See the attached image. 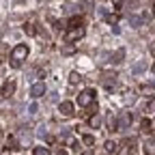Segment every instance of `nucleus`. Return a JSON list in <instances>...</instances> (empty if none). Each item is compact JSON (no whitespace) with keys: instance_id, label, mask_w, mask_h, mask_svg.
Returning <instances> with one entry per match:
<instances>
[{"instance_id":"obj_11","label":"nucleus","mask_w":155,"mask_h":155,"mask_svg":"<svg viewBox=\"0 0 155 155\" xmlns=\"http://www.w3.org/2000/svg\"><path fill=\"white\" fill-rule=\"evenodd\" d=\"M69 26H71V28H82V26H84V17H82V15H73V17L69 19Z\"/></svg>"},{"instance_id":"obj_7","label":"nucleus","mask_w":155,"mask_h":155,"mask_svg":"<svg viewBox=\"0 0 155 155\" xmlns=\"http://www.w3.org/2000/svg\"><path fill=\"white\" fill-rule=\"evenodd\" d=\"M58 112H61L63 116H73V104L71 101H63L61 106H58Z\"/></svg>"},{"instance_id":"obj_25","label":"nucleus","mask_w":155,"mask_h":155,"mask_svg":"<svg viewBox=\"0 0 155 155\" xmlns=\"http://www.w3.org/2000/svg\"><path fill=\"white\" fill-rule=\"evenodd\" d=\"M106 22H108V24H112V26H116L119 17H116V15H106Z\"/></svg>"},{"instance_id":"obj_20","label":"nucleus","mask_w":155,"mask_h":155,"mask_svg":"<svg viewBox=\"0 0 155 155\" xmlns=\"http://www.w3.org/2000/svg\"><path fill=\"white\" fill-rule=\"evenodd\" d=\"M106 151H108V153H116V151H119V144H116L114 140H108V142H106Z\"/></svg>"},{"instance_id":"obj_3","label":"nucleus","mask_w":155,"mask_h":155,"mask_svg":"<svg viewBox=\"0 0 155 155\" xmlns=\"http://www.w3.org/2000/svg\"><path fill=\"white\" fill-rule=\"evenodd\" d=\"M82 37H84V28H71V30H67V35H65V41H67V43H73V41H80Z\"/></svg>"},{"instance_id":"obj_35","label":"nucleus","mask_w":155,"mask_h":155,"mask_svg":"<svg viewBox=\"0 0 155 155\" xmlns=\"http://www.w3.org/2000/svg\"><path fill=\"white\" fill-rule=\"evenodd\" d=\"M17 2H24V0H17Z\"/></svg>"},{"instance_id":"obj_32","label":"nucleus","mask_w":155,"mask_h":155,"mask_svg":"<svg viewBox=\"0 0 155 155\" xmlns=\"http://www.w3.org/2000/svg\"><path fill=\"white\" fill-rule=\"evenodd\" d=\"M82 155H95V153H93V151H84Z\"/></svg>"},{"instance_id":"obj_28","label":"nucleus","mask_w":155,"mask_h":155,"mask_svg":"<svg viewBox=\"0 0 155 155\" xmlns=\"http://www.w3.org/2000/svg\"><path fill=\"white\" fill-rule=\"evenodd\" d=\"M54 28H56V30H63L65 24H63V22H54Z\"/></svg>"},{"instance_id":"obj_15","label":"nucleus","mask_w":155,"mask_h":155,"mask_svg":"<svg viewBox=\"0 0 155 155\" xmlns=\"http://www.w3.org/2000/svg\"><path fill=\"white\" fill-rule=\"evenodd\" d=\"M108 129L110 131H119V121H116V116H108Z\"/></svg>"},{"instance_id":"obj_21","label":"nucleus","mask_w":155,"mask_h":155,"mask_svg":"<svg viewBox=\"0 0 155 155\" xmlns=\"http://www.w3.org/2000/svg\"><path fill=\"white\" fill-rule=\"evenodd\" d=\"M69 82H71V84H78V82H82V75L78 73V71H71V75H69Z\"/></svg>"},{"instance_id":"obj_10","label":"nucleus","mask_w":155,"mask_h":155,"mask_svg":"<svg viewBox=\"0 0 155 155\" xmlns=\"http://www.w3.org/2000/svg\"><path fill=\"white\" fill-rule=\"evenodd\" d=\"M123 147H125V155H131L136 151V138H125Z\"/></svg>"},{"instance_id":"obj_23","label":"nucleus","mask_w":155,"mask_h":155,"mask_svg":"<svg viewBox=\"0 0 155 155\" xmlns=\"http://www.w3.org/2000/svg\"><path fill=\"white\" fill-rule=\"evenodd\" d=\"M32 155H50V151H48L45 147H35V151H32Z\"/></svg>"},{"instance_id":"obj_29","label":"nucleus","mask_w":155,"mask_h":155,"mask_svg":"<svg viewBox=\"0 0 155 155\" xmlns=\"http://www.w3.org/2000/svg\"><path fill=\"white\" fill-rule=\"evenodd\" d=\"M112 2H114L116 7H121V2H123V0H112Z\"/></svg>"},{"instance_id":"obj_30","label":"nucleus","mask_w":155,"mask_h":155,"mask_svg":"<svg viewBox=\"0 0 155 155\" xmlns=\"http://www.w3.org/2000/svg\"><path fill=\"white\" fill-rule=\"evenodd\" d=\"M151 54L155 56V41H153V45H151Z\"/></svg>"},{"instance_id":"obj_33","label":"nucleus","mask_w":155,"mask_h":155,"mask_svg":"<svg viewBox=\"0 0 155 155\" xmlns=\"http://www.w3.org/2000/svg\"><path fill=\"white\" fill-rule=\"evenodd\" d=\"M153 17H155V5H153Z\"/></svg>"},{"instance_id":"obj_18","label":"nucleus","mask_w":155,"mask_h":155,"mask_svg":"<svg viewBox=\"0 0 155 155\" xmlns=\"http://www.w3.org/2000/svg\"><path fill=\"white\" fill-rule=\"evenodd\" d=\"M24 32H26V35H30V37H32V35H37L35 24H32V22H26V24H24Z\"/></svg>"},{"instance_id":"obj_34","label":"nucleus","mask_w":155,"mask_h":155,"mask_svg":"<svg viewBox=\"0 0 155 155\" xmlns=\"http://www.w3.org/2000/svg\"><path fill=\"white\" fill-rule=\"evenodd\" d=\"M153 73H155V65H153Z\"/></svg>"},{"instance_id":"obj_31","label":"nucleus","mask_w":155,"mask_h":155,"mask_svg":"<svg viewBox=\"0 0 155 155\" xmlns=\"http://www.w3.org/2000/svg\"><path fill=\"white\" fill-rule=\"evenodd\" d=\"M56 155H67V151H63V149H61V151H58Z\"/></svg>"},{"instance_id":"obj_13","label":"nucleus","mask_w":155,"mask_h":155,"mask_svg":"<svg viewBox=\"0 0 155 155\" xmlns=\"http://www.w3.org/2000/svg\"><path fill=\"white\" fill-rule=\"evenodd\" d=\"M61 54H63V56H71V54H75V43H67V41H65V45L61 48Z\"/></svg>"},{"instance_id":"obj_8","label":"nucleus","mask_w":155,"mask_h":155,"mask_svg":"<svg viewBox=\"0 0 155 155\" xmlns=\"http://www.w3.org/2000/svg\"><path fill=\"white\" fill-rule=\"evenodd\" d=\"M140 131H142V136H151V134H153V121H151V119H142Z\"/></svg>"},{"instance_id":"obj_14","label":"nucleus","mask_w":155,"mask_h":155,"mask_svg":"<svg viewBox=\"0 0 155 155\" xmlns=\"http://www.w3.org/2000/svg\"><path fill=\"white\" fill-rule=\"evenodd\" d=\"M138 0H125V2H123V9L125 11H136V9H138Z\"/></svg>"},{"instance_id":"obj_19","label":"nucleus","mask_w":155,"mask_h":155,"mask_svg":"<svg viewBox=\"0 0 155 155\" xmlns=\"http://www.w3.org/2000/svg\"><path fill=\"white\" fill-rule=\"evenodd\" d=\"M123 58H125V50H123V48L114 52V63H116V65H119V63H123Z\"/></svg>"},{"instance_id":"obj_16","label":"nucleus","mask_w":155,"mask_h":155,"mask_svg":"<svg viewBox=\"0 0 155 155\" xmlns=\"http://www.w3.org/2000/svg\"><path fill=\"white\" fill-rule=\"evenodd\" d=\"M144 155H155V140H149L144 144Z\"/></svg>"},{"instance_id":"obj_4","label":"nucleus","mask_w":155,"mask_h":155,"mask_svg":"<svg viewBox=\"0 0 155 155\" xmlns=\"http://www.w3.org/2000/svg\"><path fill=\"white\" fill-rule=\"evenodd\" d=\"M101 84H104L106 88H112V86L116 84V73H114V71H104V73H101Z\"/></svg>"},{"instance_id":"obj_24","label":"nucleus","mask_w":155,"mask_h":155,"mask_svg":"<svg viewBox=\"0 0 155 155\" xmlns=\"http://www.w3.org/2000/svg\"><path fill=\"white\" fill-rule=\"evenodd\" d=\"M69 147H71L73 151H78V149H80V140H75V138H69Z\"/></svg>"},{"instance_id":"obj_12","label":"nucleus","mask_w":155,"mask_h":155,"mask_svg":"<svg viewBox=\"0 0 155 155\" xmlns=\"http://www.w3.org/2000/svg\"><path fill=\"white\" fill-rule=\"evenodd\" d=\"M101 121H104V119H101V114H97V112H95L91 119H88V125H91L93 129H97V127H101Z\"/></svg>"},{"instance_id":"obj_6","label":"nucleus","mask_w":155,"mask_h":155,"mask_svg":"<svg viewBox=\"0 0 155 155\" xmlns=\"http://www.w3.org/2000/svg\"><path fill=\"white\" fill-rule=\"evenodd\" d=\"M131 125V112H121L119 116V131H125Z\"/></svg>"},{"instance_id":"obj_9","label":"nucleus","mask_w":155,"mask_h":155,"mask_svg":"<svg viewBox=\"0 0 155 155\" xmlns=\"http://www.w3.org/2000/svg\"><path fill=\"white\" fill-rule=\"evenodd\" d=\"M15 93V82H5V86H2V91H0V95L2 97H11Z\"/></svg>"},{"instance_id":"obj_2","label":"nucleus","mask_w":155,"mask_h":155,"mask_svg":"<svg viewBox=\"0 0 155 155\" xmlns=\"http://www.w3.org/2000/svg\"><path fill=\"white\" fill-rule=\"evenodd\" d=\"M95 104V91L93 88H84L80 95H78V106H82V108H88Z\"/></svg>"},{"instance_id":"obj_17","label":"nucleus","mask_w":155,"mask_h":155,"mask_svg":"<svg viewBox=\"0 0 155 155\" xmlns=\"http://www.w3.org/2000/svg\"><path fill=\"white\" fill-rule=\"evenodd\" d=\"M19 147H17V140L13 138V136H11V138H7V151H17Z\"/></svg>"},{"instance_id":"obj_1","label":"nucleus","mask_w":155,"mask_h":155,"mask_svg":"<svg viewBox=\"0 0 155 155\" xmlns=\"http://www.w3.org/2000/svg\"><path fill=\"white\" fill-rule=\"evenodd\" d=\"M28 45L26 43H19V45H15L13 48V52H11V65L17 69L19 65H22V61H26V56H28Z\"/></svg>"},{"instance_id":"obj_26","label":"nucleus","mask_w":155,"mask_h":155,"mask_svg":"<svg viewBox=\"0 0 155 155\" xmlns=\"http://www.w3.org/2000/svg\"><path fill=\"white\" fill-rule=\"evenodd\" d=\"M28 112H30V114H37V112H39V106H37V104H30V106H28Z\"/></svg>"},{"instance_id":"obj_22","label":"nucleus","mask_w":155,"mask_h":155,"mask_svg":"<svg viewBox=\"0 0 155 155\" xmlns=\"http://www.w3.org/2000/svg\"><path fill=\"white\" fill-rule=\"evenodd\" d=\"M82 142H84L86 147H93V144H95V136H91V134H86V136H84V138H82Z\"/></svg>"},{"instance_id":"obj_5","label":"nucleus","mask_w":155,"mask_h":155,"mask_svg":"<svg viewBox=\"0 0 155 155\" xmlns=\"http://www.w3.org/2000/svg\"><path fill=\"white\" fill-rule=\"evenodd\" d=\"M43 95H45V84L43 82H35L30 86V97L32 99H39V97H43Z\"/></svg>"},{"instance_id":"obj_36","label":"nucleus","mask_w":155,"mask_h":155,"mask_svg":"<svg viewBox=\"0 0 155 155\" xmlns=\"http://www.w3.org/2000/svg\"><path fill=\"white\" fill-rule=\"evenodd\" d=\"M0 136H2V134H0Z\"/></svg>"},{"instance_id":"obj_27","label":"nucleus","mask_w":155,"mask_h":155,"mask_svg":"<svg viewBox=\"0 0 155 155\" xmlns=\"http://www.w3.org/2000/svg\"><path fill=\"white\" fill-rule=\"evenodd\" d=\"M125 99H127V101H134V99H136V93H134V91H129V93H127V97H125Z\"/></svg>"}]
</instances>
